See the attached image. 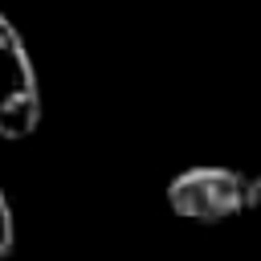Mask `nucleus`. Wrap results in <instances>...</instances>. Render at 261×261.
<instances>
[{"instance_id": "4", "label": "nucleus", "mask_w": 261, "mask_h": 261, "mask_svg": "<svg viewBox=\"0 0 261 261\" xmlns=\"http://www.w3.org/2000/svg\"><path fill=\"white\" fill-rule=\"evenodd\" d=\"M245 200H249L253 212H261V175H253V179L245 184Z\"/></svg>"}, {"instance_id": "3", "label": "nucleus", "mask_w": 261, "mask_h": 261, "mask_svg": "<svg viewBox=\"0 0 261 261\" xmlns=\"http://www.w3.org/2000/svg\"><path fill=\"white\" fill-rule=\"evenodd\" d=\"M12 245H16V216H12V204L0 188V261L12 257Z\"/></svg>"}, {"instance_id": "1", "label": "nucleus", "mask_w": 261, "mask_h": 261, "mask_svg": "<svg viewBox=\"0 0 261 261\" xmlns=\"http://www.w3.org/2000/svg\"><path fill=\"white\" fill-rule=\"evenodd\" d=\"M41 126V86L24 37L0 12V139H29Z\"/></svg>"}, {"instance_id": "2", "label": "nucleus", "mask_w": 261, "mask_h": 261, "mask_svg": "<svg viewBox=\"0 0 261 261\" xmlns=\"http://www.w3.org/2000/svg\"><path fill=\"white\" fill-rule=\"evenodd\" d=\"M245 175L232 167H188L167 184V204L184 220L220 224L249 208L245 200Z\"/></svg>"}]
</instances>
